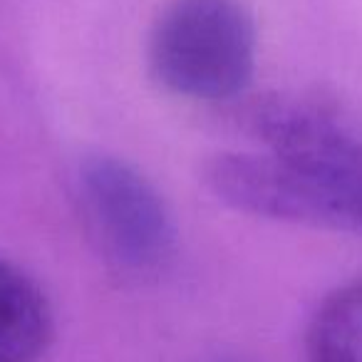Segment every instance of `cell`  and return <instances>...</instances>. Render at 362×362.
Returning a JSON list of instances; mask_svg holds the SVG:
<instances>
[{
  "instance_id": "obj_1",
  "label": "cell",
  "mask_w": 362,
  "mask_h": 362,
  "mask_svg": "<svg viewBox=\"0 0 362 362\" xmlns=\"http://www.w3.org/2000/svg\"><path fill=\"white\" fill-rule=\"evenodd\" d=\"M253 119L266 149L216 156L209 189L251 216L362 233V139L303 102H268Z\"/></svg>"
},
{
  "instance_id": "obj_2",
  "label": "cell",
  "mask_w": 362,
  "mask_h": 362,
  "mask_svg": "<svg viewBox=\"0 0 362 362\" xmlns=\"http://www.w3.org/2000/svg\"><path fill=\"white\" fill-rule=\"evenodd\" d=\"M256 23L243 0H169L149 35V67L171 95L231 100L256 70Z\"/></svg>"
},
{
  "instance_id": "obj_3",
  "label": "cell",
  "mask_w": 362,
  "mask_h": 362,
  "mask_svg": "<svg viewBox=\"0 0 362 362\" xmlns=\"http://www.w3.org/2000/svg\"><path fill=\"white\" fill-rule=\"evenodd\" d=\"M82 211L102 253L129 273H151L174 251V226L149 181L115 156H95L77 176Z\"/></svg>"
},
{
  "instance_id": "obj_4",
  "label": "cell",
  "mask_w": 362,
  "mask_h": 362,
  "mask_svg": "<svg viewBox=\"0 0 362 362\" xmlns=\"http://www.w3.org/2000/svg\"><path fill=\"white\" fill-rule=\"evenodd\" d=\"M52 340V310L23 268L0 261V362H40Z\"/></svg>"
},
{
  "instance_id": "obj_5",
  "label": "cell",
  "mask_w": 362,
  "mask_h": 362,
  "mask_svg": "<svg viewBox=\"0 0 362 362\" xmlns=\"http://www.w3.org/2000/svg\"><path fill=\"white\" fill-rule=\"evenodd\" d=\"M308 362H362V278L317 305L305 335Z\"/></svg>"
}]
</instances>
